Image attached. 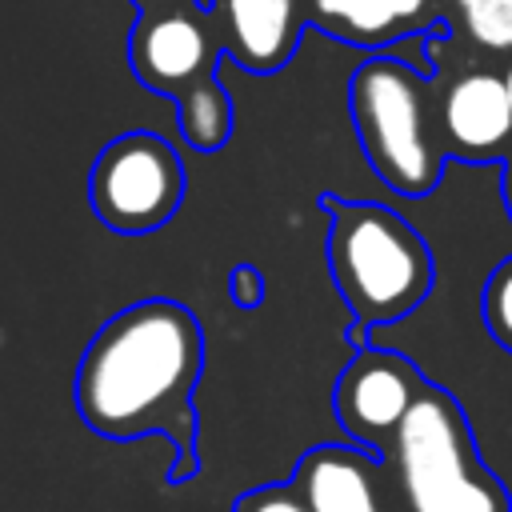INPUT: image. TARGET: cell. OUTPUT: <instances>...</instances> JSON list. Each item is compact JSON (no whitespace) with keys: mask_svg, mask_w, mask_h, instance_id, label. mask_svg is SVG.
I'll return each mask as SVG.
<instances>
[{"mask_svg":"<svg viewBox=\"0 0 512 512\" xmlns=\"http://www.w3.org/2000/svg\"><path fill=\"white\" fill-rule=\"evenodd\" d=\"M204 368V336L196 316L176 300H140L88 340L72 404L100 440L164 436L172 444L168 484H184L200 468L196 404L192 392Z\"/></svg>","mask_w":512,"mask_h":512,"instance_id":"obj_1","label":"cell"},{"mask_svg":"<svg viewBox=\"0 0 512 512\" xmlns=\"http://www.w3.org/2000/svg\"><path fill=\"white\" fill-rule=\"evenodd\" d=\"M392 512H512L504 480L484 464L452 392L428 384L376 452Z\"/></svg>","mask_w":512,"mask_h":512,"instance_id":"obj_2","label":"cell"},{"mask_svg":"<svg viewBox=\"0 0 512 512\" xmlns=\"http://www.w3.org/2000/svg\"><path fill=\"white\" fill-rule=\"evenodd\" d=\"M328 268L360 328L408 316L432 288V256L416 228L380 204L332 200Z\"/></svg>","mask_w":512,"mask_h":512,"instance_id":"obj_3","label":"cell"},{"mask_svg":"<svg viewBox=\"0 0 512 512\" xmlns=\"http://www.w3.org/2000/svg\"><path fill=\"white\" fill-rule=\"evenodd\" d=\"M348 104L360 148L384 184L404 196L432 192L440 180V152L428 136L420 76L392 56H372L356 68Z\"/></svg>","mask_w":512,"mask_h":512,"instance_id":"obj_4","label":"cell"},{"mask_svg":"<svg viewBox=\"0 0 512 512\" xmlns=\"http://www.w3.org/2000/svg\"><path fill=\"white\" fill-rule=\"evenodd\" d=\"M88 196L100 224L112 232L160 228L184 196V168L176 148L152 132H128L112 140L92 164Z\"/></svg>","mask_w":512,"mask_h":512,"instance_id":"obj_5","label":"cell"},{"mask_svg":"<svg viewBox=\"0 0 512 512\" xmlns=\"http://www.w3.org/2000/svg\"><path fill=\"white\" fill-rule=\"evenodd\" d=\"M420 388H424V376L408 356L388 348H360L336 380L332 408L352 444L380 452L392 440L396 424L404 420Z\"/></svg>","mask_w":512,"mask_h":512,"instance_id":"obj_6","label":"cell"},{"mask_svg":"<svg viewBox=\"0 0 512 512\" xmlns=\"http://www.w3.org/2000/svg\"><path fill=\"white\" fill-rule=\"evenodd\" d=\"M216 52H220V40L212 32V20H200L188 8L140 12V20L132 28V40H128L132 72L148 88H156L172 100L188 84H196L200 76L212 72Z\"/></svg>","mask_w":512,"mask_h":512,"instance_id":"obj_7","label":"cell"},{"mask_svg":"<svg viewBox=\"0 0 512 512\" xmlns=\"http://www.w3.org/2000/svg\"><path fill=\"white\" fill-rule=\"evenodd\" d=\"M288 484L308 512H392L380 456L360 444H316L308 448Z\"/></svg>","mask_w":512,"mask_h":512,"instance_id":"obj_8","label":"cell"},{"mask_svg":"<svg viewBox=\"0 0 512 512\" xmlns=\"http://www.w3.org/2000/svg\"><path fill=\"white\" fill-rule=\"evenodd\" d=\"M212 32L252 72L292 60L304 32V0H212Z\"/></svg>","mask_w":512,"mask_h":512,"instance_id":"obj_9","label":"cell"},{"mask_svg":"<svg viewBox=\"0 0 512 512\" xmlns=\"http://www.w3.org/2000/svg\"><path fill=\"white\" fill-rule=\"evenodd\" d=\"M440 124L448 144L460 156H496L512 140V104L504 76L496 72H468L444 92Z\"/></svg>","mask_w":512,"mask_h":512,"instance_id":"obj_10","label":"cell"},{"mask_svg":"<svg viewBox=\"0 0 512 512\" xmlns=\"http://www.w3.org/2000/svg\"><path fill=\"white\" fill-rule=\"evenodd\" d=\"M428 0H308L312 20L352 44H384L424 16Z\"/></svg>","mask_w":512,"mask_h":512,"instance_id":"obj_11","label":"cell"},{"mask_svg":"<svg viewBox=\"0 0 512 512\" xmlns=\"http://www.w3.org/2000/svg\"><path fill=\"white\" fill-rule=\"evenodd\" d=\"M180 132L192 148L200 152H212L228 140V128H232V104H228V92L216 84V76H200L196 84H188L180 96Z\"/></svg>","mask_w":512,"mask_h":512,"instance_id":"obj_12","label":"cell"},{"mask_svg":"<svg viewBox=\"0 0 512 512\" xmlns=\"http://www.w3.org/2000/svg\"><path fill=\"white\" fill-rule=\"evenodd\" d=\"M464 28L492 52H512V0H456Z\"/></svg>","mask_w":512,"mask_h":512,"instance_id":"obj_13","label":"cell"},{"mask_svg":"<svg viewBox=\"0 0 512 512\" xmlns=\"http://www.w3.org/2000/svg\"><path fill=\"white\" fill-rule=\"evenodd\" d=\"M484 328L500 348L512 352V256L484 284Z\"/></svg>","mask_w":512,"mask_h":512,"instance_id":"obj_14","label":"cell"},{"mask_svg":"<svg viewBox=\"0 0 512 512\" xmlns=\"http://www.w3.org/2000/svg\"><path fill=\"white\" fill-rule=\"evenodd\" d=\"M232 512H308V508L296 496V488L288 480H280V484H256V488L240 492L232 500Z\"/></svg>","mask_w":512,"mask_h":512,"instance_id":"obj_15","label":"cell"},{"mask_svg":"<svg viewBox=\"0 0 512 512\" xmlns=\"http://www.w3.org/2000/svg\"><path fill=\"white\" fill-rule=\"evenodd\" d=\"M260 296H264L260 272H256V268H248V264H240V268L232 272V300H236L240 308H256V304H260Z\"/></svg>","mask_w":512,"mask_h":512,"instance_id":"obj_16","label":"cell"},{"mask_svg":"<svg viewBox=\"0 0 512 512\" xmlns=\"http://www.w3.org/2000/svg\"><path fill=\"white\" fill-rule=\"evenodd\" d=\"M140 12H172V8H192V0H132Z\"/></svg>","mask_w":512,"mask_h":512,"instance_id":"obj_17","label":"cell"},{"mask_svg":"<svg viewBox=\"0 0 512 512\" xmlns=\"http://www.w3.org/2000/svg\"><path fill=\"white\" fill-rule=\"evenodd\" d=\"M504 200H508V212H512V164H508V176H504Z\"/></svg>","mask_w":512,"mask_h":512,"instance_id":"obj_18","label":"cell"},{"mask_svg":"<svg viewBox=\"0 0 512 512\" xmlns=\"http://www.w3.org/2000/svg\"><path fill=\"white\" fill-rule=\"evenodd\" d=\"M504 88H508V104H512V64H508V72H504Z\"/></svg>","mask_w":512,"mask_h":512,"instance_id":"obj_19","label":"cell"}]
</instances>
